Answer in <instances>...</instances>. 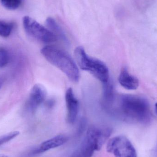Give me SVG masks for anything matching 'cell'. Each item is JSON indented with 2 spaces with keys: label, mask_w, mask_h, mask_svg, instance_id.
Wrapping results in <instances>:
<instances>
[{
  "label": "cell",
  "mask_w": 157,
  "mask_h": 157,
  "mask_svg": "<svg viewBox=\"0 0 157 157\" xmlns=\"http://www.w3.org/2000/svg\"><path fill=\"white\" fill-rule=\"evenodd\" d=\"M104 107L110 114L125 121L147 124L151 120L149 104L139 96L115 94L111 101Z\"/></svg>",
  "instance_id": "obj_1"
},
{
  "label": "cell",
  "mask_w": 157,
  "mask_h": 157,
  "mask_svg": "<svg viewBox=\"0 0 157 157\" xmlns=\"http://www.w3.org/2000/svg\"><path fill=\"white\" fill-rule=\"evenodd\" d=\"M41 53L49 62L59 69L69 79L73 82H78L80 76L78 66L68 53L52 46L42 48Z\"/></svg>",
  "instance_id": "obj_2"
},
{
  "label": "cell",
  "mask_w": 157,
  "mask_h": 157,
  "mask_svg": "<svg viewBox=\"0 0 157 157\" xmlns=\"http://www.w3.org/2000/svg\"><path fill=\"white\" fill-rule=\"evenodd\" d=\"M74 54L76 62L81 70L88 72L103 84L109 81V69L104 62L89 56L81 46L75 48Z\"/></svg>",
  "instance_id": "obj_3"
},
{
  "label": "cell",
  "mask_w": 157,
  "mask_h": 157,
  "mask_svg": "<svg viewBox=\"0 0 157 157\" xmlns=\"http://www.w3.org/2000/svg\"><path fill=\"white\" fill-rule=\"evenodd\" d=\"M111 133V129L108 127L90 126L78 149L85 157H91L95 151L101 149Z\"/></svg>",
  "instance_id": "obj_4"
},
{
  "label": "cell",
  "mask_w": 157,
  "mask_h": 157,
  "mask_svg": "<svg viewBox=\"0 0 157 157\" xmlns=\"http://www.w3.org/2000/svg\"><path fill=\"white\" fill-rule=\"evenodd\" d=\"M23 23L26 33L38 41L44 43H50L57 40L58 38L52 32L32 17L25 16L23 17Z\"/></svg>",
  "instance_id": "obj_5"
},
{
  "label": "cell",
  "mask_w": 157,
  "mask_h": 157,
  "mask_svg": "<svg viewBox=\"0 0 157 157\" xmlns=\"http://www.w3.org/2000/svg\"><path fill=\"white\" fill-rule=\"evenodd\" d=\"M106 149L115 157H137L134 147L124 136H118L109 140Z\"/></svg>",
  "instance_id": "obj_6"
},
{
  "label": "cell",
  "mask_w": 157,
  "mask_h": 157,
  "mask_svg": "<svg viewBox=\"0 0 157 157\" xmlns=\"http://www.w3.org/2000/svg\"><path fill=\"white\" fill-rule=\"evenodd\" d=\"M47 92L45 87L40 84L34 85L30 92L27 101V108L31 112L34 113L45 101Z\"/></svg>",
  "instance_id": "obj_7"
},
{
  "label": "cell",
  "mask_w": 157,
  "mask_h": 157,
  "mask_svg": "<svg viewBox=\"0 0 157 157\" xmlns=\"http://www.w3.org/2000/svg\"><path fill=\"white\" fill-rule=\"evenodd\" d=\"M67 108V119L68 122L74 124L77 120L79 110V102L71 88H69L65 93Z\"/></svg>",
  "instance_id": "obj_8"
},
{
  "label": "cell",
  "mask_w": 157,
  "mask_h": 157,
  "mask_svg": "<svg viewBox=\"0 0 157 157\" xmlns=\"http://www.w3.org/2000/svg\"><path fill=\"white\" fill-rule=\"evenodd\" d=\"M68 140V137L63 135H59L51 138L42 143L38 148L34 150V154H41L52 149L64 144Z\"/></svg>",
  "instance_id": "obj_9"
},
{
  "label": "cell",
  "mask_w": 157,
  "mask_h": 157,
  "mask_svg": "<svg viewBox=\"0 0 157 157\" xmlns=\"http://www.w3.org/2000/svg\"><path fill=\"white\" fill-rule=\"evenodd\" d=\"M119 82L123 87L129 90L136 89L139 86V80L137 78L130 74L127 68H123L119 77Z\"/></svg>",
  "instance_id": "obj_10"
},
{
  "label": "cell",
  "mask_w": 157,
  "mask_h": 157,
  "mask_svg": "<svg viewBox=\"0 0 157 157\" xmlns=\"http://www.w3.org/2000/svg\"><path fill=\"white\" fill-rule=\"evenodd\" d=\"M46 24L49 30L55 35L57 38H59L64 42H68V39L64 31L53 18L48 17L46 20Z\"/></svg>",
  "instance_id": "obj_11"
},
{
  "label": "cell",
  "mask_w": 157,
  "mask_h": 157,
  "mask_svg": "<svg viewBox=\"0 0 157 157\" xmlns=\"http://www.w3.org/2000/svg\"><path fill=\"white\" fill-rule=\"evenodd\" d=\"M14 23L0 20V36L4 38L8 37L14 28Z\"/></svg>",
  "instance_id": "obj_12"
},
{
  "label": "cell",
  "mask_w": 157,
  "mask_h": 157,
  "mask_svg": "<svg viewBox=\"0 0 157 157\" xmlns=\"http://www.w3.org/2000/svg\"><path fill=\"white\" fill-rule=\"evenodd\" d=\"M22 0H0L2 5L8 10H14L21 5Z\"/></svg>",
  "instance_id": "obj_13"
},
{
  "label": "cell",
  "mask_w": 157,
  "mask_h": 157,
  "mask_svg": "<svg viewBox=\"0 0 157 157\" xmlns=\"http://www.w3.org/2000/svg\"><path fill=\"white\" fill-rule=\"evenodd\" d=\"M10 56L6 49L0 48V69L5 67L9 61Z\"/></svg>",
  "instance_id": "obj_14"
},
{
  "label": "cell",
  "mask_w": 157,
  "mask_h": 157,
  "mask_svg": "<svg viewBox=\"0 0 157 157\" xmlns=\"http://www.w3.org/2000/svg\"><path fill=\"white\" fill-rule=\"evenodd\" d=\"M19 133V132L17 131H15L0 136V146L17 136Z\"/></svg>",
  "instance_id": "obj_15"
},
{
  "label": "cell",
  "mask_w": 157,
  "mask_h": 157,
  "mask_svg": "<svg viewBox=\"0 0 157 157\" xmlns=\"http://www.w3.org/2000/svg\"><path fill=\"white\" fill-rule=\"evenodd\" d=\"M71 157H85L82 155V153L80 152V151H79V149L78 150H77V151H75L73 155H72Z\"/></svg>",
  "instance_id": "obj_16"
},
{
  "label": "cell",
  "mask_w": 157,
  "mask_h": 157,
  "mask_svg": "<svg viewBox=\"0 0 157 157\" xmlns=\"http://www.w3.org/2000/svg\"><path fill=\"white\" fill-rule=\"evenodd\" d=\"M54 104H55V102H54L53 100H49L47 101V105L48 108H52V107H53Z\"/></svg>",
  "instance_id": "obj_17"
},
{
  "label": "cell",
  "mask_w": 157,
  "mask_h": 157,
  "mask_svg": "<svg viewBox=\"0 0 157 157\" xmlns=\"http://www.w3.org/2000/svg\"><path fill=\"white\" fill-rule=\"evenodd\" d=\"M3 78L2 77H0V89H1L2 86L3 84Z\"/></svg>",
  "instance_id": "obj_18"
},
{
  "label": "cell",
  "mask_w": 157,
  "mask_h": 157,
  "mask_svg": "<svg viewBox=\"0 0 157 157\" xmlns=\"http://www.w3.org/2000/svg\"><path fill=\"white\" fill-rule=\"evenodd\" d=\"M155 157H157V146L156 147V149Z\"/></svg>",
  "instance_id": "obj_19"
},
{
  "label": "cell",
  "mask_w": 157,
  "mask_h": 157,
  "mask_svg": "<svg viewBox=\"0 0 157 157\" xmlns=\"http://www.w3.org/2000/svg\"><path fill=\"white\" fill-rule=\"evenodd\" d=\"M155 108H156V112L157 113V103H156L155 104Z\"/></svg>",
  "instance_id": "obj_20"
},
{
  "label": "cell",
  "mask_w": 157,
  "mask_h": 157,
  "mask_svg": "<svg viewBox=\"0 0 157 157\" xmlns=\"http://www.w3.org/2000/svg\"><path fill=\"white\" fill-rule=\"evenodd\" d=\"M0 157H8L6 156L2 155V156H0Z\"/></svg>",
  "instance_id": "obj_21"
}]
</instances>
